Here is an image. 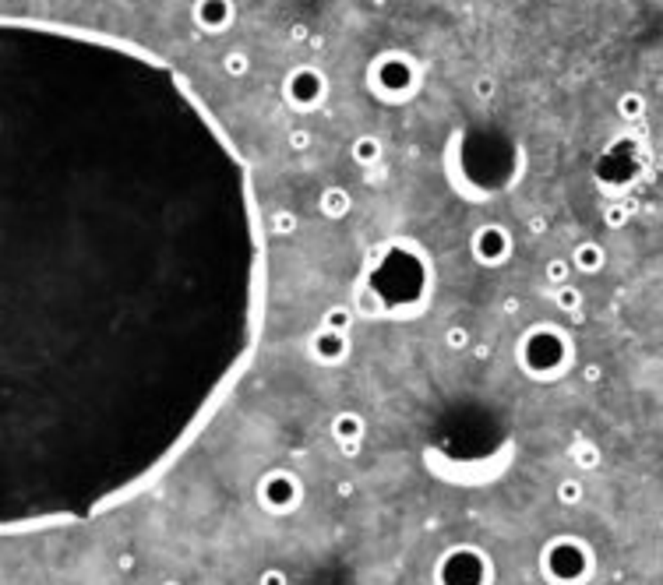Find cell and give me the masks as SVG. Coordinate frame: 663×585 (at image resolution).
Here are the masks:
<instances>
[{
  "label": "cell",
  "mask_w": 663,
  "mask_h": 585,
  "mask_svg": "<svg viewBox=\"0 0 663 585\" xmlns=\"http://www.w3.org/2000/svg\"><path fill=\"white\" fill-rule=\"evenodd\" d=\"M600 261H603V251H600L596 244H582V247L575 251V268L596 272V268H600Z\"/></svg>",
  "instance_id": "obj_3"
},
{
  "label": "cell",
  "mask_w": 663,
  "mask_h": 585,
  "mask_svg": "<svg viewBox=\"0 0 663 585\" xmlns=\"http://www.w3.org/2000/svg\"><path fill=\"white\" fill-rule=\"evenodd\" d=\"M643 109V102H635V99H625V113H639Z\"/></svg>",
  "instance_id": "obj_12"
},
{
  "label": "cell",
  "mask_w": 663,
  "mask_h": 585,
  "mask_svg": "<svg viewBox=\"0 0 663 585\" xmlns=\"http://www.w3.org/2000/svg\"><path fill=\"white\" fill-rule=\"evenodd\" d=\"M321 208H325V215H346L350 197H346V191L332 188V191H325V195H321Z\"/></svg>",
  "instance_id": "obj_4"
},
{
  "label": "cell",
  "mask_w": 663,
  "mask_h": 585,
  "mask_svg": "<svg viewBox=\"0 0 663 585\" xmlns=\"http://www.w3.org/2000/svg\"><path fill=\"white\" fill-rule=\"evenodd\" d=\"M194 14L205 28H222L233 18V7H230V0H198Z\"/></svg>",
  "instance_id": "obj_2"
},
{
  "label": "cell",
  "mask_w": 663,
  "mask_h": 585,
  "mask_svg": "<svg viewBox=\"0 0 663 585\" xmlns=\"http://www.w3.org/2000/svg\"><path fill=\"white\" fill-rule=\"evenodd\" d=\"M558 303H562V307H575V303H578V296H575V290H562V292H558Z\"/></svg>",
  "instance_id": "obj_8"
},
{
  "label": "cell",
  "mask_w": 663,
  "mask_h": 585,
  "mask_svg": "<svg viewBox=\"0 0 663 585\" xmlns=\"http://www.w3.org/2000/svg\"><path fill=\"white\" fill-rule=\"evenodd\" d=\"M547 276H551V279H562V276H565V261H554V265L547 268Z\"/></svg>",
  "instance_id": "obj_10"
},
{
  "label": "cell",
  "mask_w": 663,
  "mask_h": 585,
  "mask_svg": "<svg viewBox=\"0 0 663 585\" xmlns=\"http://www.w3.org/2000/svg\"><path fill=\"white\" fill-rule=\"evenodd\" d=\"M93 50L0 21V529L64 515L57 437L93 346Z\"/></svg>",
  "instance_id": "obj_1"
},
{
  "label": "cell",
  "mask_w": 663,
  "mask_h": 585,
  "mask_svg": "<svg viewBox=\"0 0 663 585\" xmlns=\"http://www.w3.org/2000/svg\"><path fill=\"white\" fill-rule=\"evenodd\" d=\"M378 152H381V145L375 141V138H360V141L353 145V159H357V163H364V166H368V163H375V159H378Z\"/></svg>",
  "instance_id": "obj_5"
},
{
  "label": "cell",
  "mask_w": 663,
  "mask_h": 585,
  "mask_svg": "<svg viewBox=\"0 0 663 585\" xmlns=\"http://www.w3.org/2000/svg\"><path fill=\"white\" fill-rule=\"evenodd\" d=\"M307 141H311V138H307V131H293V134H289V145H296V148H303Z\"/></svg>",
  "instance_id": "obj_9"
},
{
  "label": "cell",
  "mask_w": 663,
  "mask_h": 585,
  "mask_svg": "<svg viewBox=\"0 0 663 585\" xmlns=\"http://www.w3.org/2000/svg\"><path fill=\"white\" fill-rule=\"evenodd\" d=\"M226 71H230V75H244V71H247V57H244V53H230V57H226Z\"/></svg>",
  "instance_id": "obj_6"
},
{
  "label": "cell",
  "mask_w": 663,
  "mask_h": 585,
  "mask_svg": "<svg viewBox=\"0 0 663 585\" xmlns=\"http://www.w3.org/2000/svg\"><path fill=\"white\" fill-rule=\"evenodd\" d=\"M325 325H328V328H346V310H332V314H325Z\"/></svg>",
  "instance_id": "obj_7"
},
{
  "label": "cell",
  "mask_w": 663,
  "mask_h": 585,
  "mask_svg": "<svg viewBox=\"0 0 663 585\" xmlns=\"http://www.w3.org/2000/svg\"><path fill=\"white\" fill-rule=\"evenodd\" d=\"M562 497H565V501H575V497H578V487H575V484H565V487H562Z\"/></svg>",
  "instance_id": "obj_11"
}]
</instances>
